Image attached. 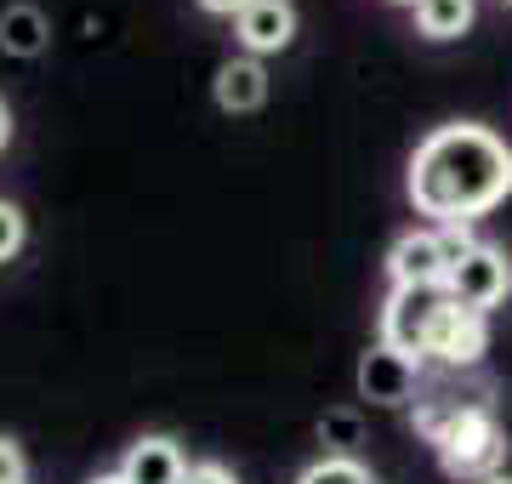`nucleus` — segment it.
I'll use <instances>...</instances> for the list:
<instances>
[{
    "label": "nucleus",
    "instance_id": "nucleus-1",
    "mask_svg": "<svg viewBox=\"0 0 512 484\" xmlns=\"http://www.w3.org/2000/svg\"><path fill=\"white\" fill-rule=\"evenodd\" d=\"M410 205L439 228L478 223L512 194V149L490 126L456 120V126L427 131L410 154Z\"/></svg>",
    "mask_w": 512,
    "mask_h": 484
},
{
    "label": "nucleus",
    "instance_id": "nucleus-2",
    "mask_svg": "<svg viewBox=\"0 0 512 484\" xmlns=\"http://www.w3.org/2000/svg\"><path fill=\"white\" fill-rule=\"evenodd\" d=\"M387 348H399L416 365H444V371H467L490 348V325L484 314L461 308L444 285H393L382 302V336Z\"/></svg>",
    "mask_w": 512,
    "mask_h": 484
},
{
    "label": "nucleus",
    "instance_id": "nucleus-3",
    "mask_svg": "<svg viewBox=\"0 0 512 484\" xmlns=\"http://www.w3.org/2000/svg\"><path fill=\"white\" fill-rule=\"evenodd\" d=\"M416 428L427 433V445L439 450V462L450 479H478V484L501 479L507 433H501V422H495V410L484 399H456V393L421 399Z\"/></svg>",
    "mask_w": 512,
    "mask_h": 484
},
{
    "label": "nucleus",
    "instance_id": "nucleus-4",
    "mask_svg": "<svg viewBox=\"0 0 512 484\" xmlns=\"http://www.w3.org/2000/svg\"><path fill=\"white\" fill-rule=\"evenodd\" d=\"M444 291H450L461 308L490 314L495 302H507V291H512V262H507V251H495L490 240H478L473 251H461V257L450 262Z\"/></svg>",
    "mask_w": 512,
    "mask_h": 484
},
{
    "label": "nucleus",
    "instance_id": "nucleus-5",
    "mask_svg": "<svg viewBox=\"0 0 512 484\" xmlns=\"http://www.w3.org/2000/svg\"><path fill=\"white\" fill-rule=\"evenodd\" d=\"M450 274V251H444L439 228H410L387 245V280L393 285H444Z\"/></svg>",
    "mask_w": 512,
    "mask_h": 484
},
{
    "label": "nucleus",
    "instance_id": "nucleus-6",
    "mask_svg": "<svg viewBox=\"0 0 512 484\" xmlns=\"http://www.w3.org/2000/svg\"><path fill=\"white\" fill-rule=\"evenodd\" d=\"M416 388H421V365L404 359L399 348L376 342V348L359 359V399H370V405H410Z\"/></svg>",
    "mask_w": 512,
    "mask_h": 484
},
{
    "label": "nucleus",
    "instance_id": "nucleus-7",
    "mask_svg": "<svg viewBox=\"0 0 512 484\" xmlns=\"http://www.w3.org/2000/svg\"><path fill=\"white\" fill-rule=\"evenodd\" d=\"M234 35L245 46V57H274L296 40V6L291 0H251L234 18Z\"/></svg>",
    "mask_w": 512,
    "mask_h": 484
},
{
    "label": "nucleus",
    "instance_id": "nucleus-8",
    "mask_svg": "<svg viewBox=\"0 0 512 484\" xmlns=\"http://www.w3.org/2000/svg\"><path fill=\"white\" fill-rule=\"evenodd\" d=\"M114 473L126 484H188V456L171 433H143Z\"/></svg>",
    "mask_w": 512,
    "mask_h": 484
},
{
    "label": "nucleus",
    "instance_id": "nucleus-9",
    "mask_svg": "<svg viewBox=\"0 0 512 484\" xmlns=\"http://www.w3.org/2000/svg\"><path fill=\"white\" fill-rule=\"evenodd\" d=\"M211 97H217L222 114H256L268 103V69H262V57H228L217 63V80H211Z\"/></svg>",
    "mask_w": 512,
    "mask_h": 484
},
{
    "label": "nucleus",
    "instance_id": "nucleus-10",
    "mask_svg": "<svg viewBox=\"0 0 512 484\" xmlns=\"http://www.w3.org/2000/svg\"><path fill=\"white\" fill-rule=\"evenodd\" d=\"M46 40H52V23H46L40 6L18 0V6L0 12V52L6 57H40L46 52Z\"/></svg>",
    "mask_w": 512,
    "mask_h": 484
},
{
    "label": "nucleus",
    "instance_id": "nucleus-11",
    "mask_svg": "<svg viewBox=\"0 0 512 484\" xmlns=\"http://www.w3.org/2000/svg\"><path fill=\"white\" fill-rule=\"evenodd\" d=\"M416 29L427 40H461L478 18V0H416Z\"/></svg>",
    "mask_w": 512,
    "mask_h": 484
},
{
    "label": "nucleus",
    "instance_id": "nucleus-12",
    "mask_svg": "<svg viewBox=\"0 0 512 484\" xmlns=\"http://www.w3.org/2000/svg\"><path fill=\"white\" fill-rule=\"evenodd\" d=\"M296 484H376V473H370L359 456H336V450H330V456H319Z\"/></svg>",
    "mask_w": 512,
    "mask_h": 484
},
{
    "label": "nucleus",
    "instance_id": "nucleus-13",
    "mask_svg": "<svg viewBox=\"0 0 512 484\" xmlns=\"http://www.w3.org/2000/svg\"><path fill=\"white\" fill-rule=\"evenodd\" d=\"M29 240V223H23V211L12 200H0V262H12Z\"/></svg>",
    "mask_w": 512,
    "mask_h": 484
},
{
    "label": "nucleus",
    "instance_id": "nucleus-14",
    "mask_svg": "<svg viewBox=\"0 0 512 484\" xmlns=\"http://www.w3.org/2000/svg\"><path fill=\"white\" fill-rule=\"evenodd\" d=\"M353 439H359V416H348V410L325 416V445H336V456H348Z\"/></svg>",
    "mask_w": 512,
    "mask_h": 484
},
{
    "label": "nucleus",
    "instance_id": "nucleus-15",
    "mask_svg": "<svg viewBox=\"0 0 512 484\" xmlns=\"http://www.w3.org/2000/svg\"><path fill=\"white\" fill-rule=\"evenodd\" d=\"M0 484H29V462H23L18 439H0Z\"/></svg>",
    "mask_w": 512,
    "mask_h": 484
},
{
    "label": "nucleus",
    "instance_id": "nucleus-16",
    "mask_svg": "<svg viewBox=\"0 0 512 484\" xmlns=\"http://www.w3.org/2000/svg\"><path fill=\"white\" fill-rule=\"evenodd\" d=\"M188 484H239V479L222 462H200V467H188Z\"/></svg>",
    "mask_w": 512,
    "mask_h": 484
},
{
    "label": "nucleus",
    "instance_id": "nucleus-17",
    "mask_svg": "<svg viewBox=\"0 0 512 484\" xmlns=\"http://www.w3.org/2000/svg\"><path fill=\"white\" fill-rule=\"evenodd\" d=\"M251 0H200V12H211V18H239Z\"/></svg>",
    "mask_w": 512,
    "mask_h": 484
},
{
    "label": "nucleus",
    "instance_id": "nucleus-18",
    "mask_svg": "<svg viewBox=\"0 0 512 484\" xmlns=\"http://www.w3.org/2000/svg\"><path fill=\"white\" fill-rule=\"evenodd\" d=\"M6 143H12V109L0 103V149H6Z\"/></svg>",
    "mask_w": 512,
    "mask_h": 484
},
{
    "label": "nucleus",
    "instance_id": "nucleus-19",
    "mask_svg": "<svg viewBox=\"0 0 512 484\" xmlns=\"http://www.w3.org/2000/svg\"><path fill=\"white\" fill-rule=\"evenodd\" d=\"M92 484H126V479H120V473H97Z\"/></svg>",
    "mask_w": 512,
    "mask_h": 484
},
{
    "label": "nucleus",
    "instance_id": "nucleus-20",
    "mask_svg": "<svg viewBox=\"0 0 512 484\" xmlns=\"http://www.w3.org/2000/svg\"><path fill=\"white\" fill-rule=\"evenodd\" d=\"M484 484H512V479H484Z\"/></svg>",
    "mask_w": 512,
    "mask_h": 484
},
{
    "label": "nucleus",
    "instance_id": "nucleus-21",
    "mask_svg": "<svg viewBox=\"0 0 512 484\" xmlns=\"http://www.w3.org/2000/svg\"><path fill=\"white\" fill-rule=\"evenodd\" d=\"M399 6H416V0H399Z\"/></svg>",
    "mask_w": 512,
    "mask_h": 484
},
{
    "label": "nucleus",
    "instance_id": "nucleus-22",
    "mask_svg": "<svg viewBox=\"0 0 512 484\" xmlns=\"http://www.w3.org/2000/svg\"><path fill=\"white\" fill-rule=\"evenodd\" d=\"M501 6H512V0H501Z\"/></svg>",
    "mask_w": 512,
    "mask_h": 484
}]
</instances>
